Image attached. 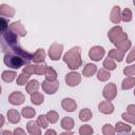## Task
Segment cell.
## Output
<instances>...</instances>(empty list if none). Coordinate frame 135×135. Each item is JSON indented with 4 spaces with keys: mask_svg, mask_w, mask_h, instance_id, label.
I'll list each match as a JSON object with an SVG mask.
<instances>
[{
    "mask_svg": "<svg viewBox=\"0 0 135 135\" xmlns=\"http://www.w3.org/2000/svg\"><path fill=\"white\" fill-rule=\"evenodd\" d=\"M60 135H73V133L72 132H64V133H62Z\"/></svg>",
    "mask_w": 135,
    "mask_h": 135,
    "instance_id": "obj_49",
    "label": "cell"
},
{
    "mask_svg": "<svg viewBox=\"0 0 135 135\" xmlns=\"http://www.w3.org/2000/svg\"><path fill=\"white\" fill-rule=\"evenodd\" d=\"M38 88H39V83H38V81L37 80H31L30 82H28V84L26 85V91L30 93V94H33L34 92H36L37 90H38Z\"/></svg>",
    "mask_w": 135,
    "mask_h": 135,
    "instance_id": "obj_22",
    "label": "cell"
},
{
    "mask_svg": "<svg viewBox=\"0 0 135 135\" xmlns=\"http://www.w3.org/2000/svg\"><path fill=\"white\" fill-rule=\"evenodd\" d=\"M31 101L34 104H41L43 102V95L41 93H34L31 95Z\"/></svg>",
    "mask_w": 135,
    "mask_h": 135,
    "instance_id": "obj_23",
    "label": "cell"
},
{
    "mask_svg": "<svg viewBox=\"0 0 135 135\" xmlns=\"http://www.w3.org/2000/svg\"><path fill=\"white\" fill-rule=\"evenodd\" d=\"M16 77V73L15 72H12V71H5L3 72L2 74V79L5 81V82H11L15 79Z\"/></svg>",
    "mask_w": 135,
    "mask_h": 135,
    "instance_id": "obj_26",
    "label": "cell"
},
{
    "mask_svg": "<svg viewBox=\"0 0 135 135\" xmlns=\"http://www.w3.org/2000/svg\"><path fill=\"white\" fill-rule=\"evenodd\" d=\"M134 60H135V47L132 49V51H131V53L129 54V56L127 57L126 61L130 63V62H132V61H134Z\"/></svg>",
    "mask_w": 135,
    "mask_h": 135,
    "instance_id": "obj_43",
    "label": "cell"
},
{
    "mask_svg": "<svg viewBox=\"0 0 135 135\" xmlns=\"http://www.w3.org/2000/svg\"><path fill=\"white\" fill-rule=\"evenodd\" d=\"M134 95H135V91H134Z\"/></svg>",
    "mask_w": 135,
    "mask_h": 135,
    "instance_id": "obj_53",
    "label": "cell"
},
{
    "mask_svg": "<svg viewBox=\"0 0 135 135\" xmlns=\"http://www.w3.org/2000/svg\"><path fill=\"white\" fill-rule=\"evenodd\" d=\"M89 55H90L91 59H93L95 61H99L104 55V50L102 47H100V46H94V47H92L90 50Z\"/></svg>",
    "mask_w": 135,
    "mask_h": 135,
    "instance_id": "obj_5",
    "label": "cell"
},
{
    "mask_svg": "<svg viewBox=\"0 0 135 135\" xmlns=\"http://www.w3.org/2000/svg\"><path fill=\"white\" fill-rule=\"evenodd\" d=\"M46 118H47V120H49L50 122L55 123V122L58 120V114H57L56 112H54V111H51V112H49V113L46 114Z\"/></svg>",
    "mask_w": 135,
    "mask_h": 135,
    "instance_id": "obj_34",
    "label": "cell"
},
{
    "mask_svg": "<svg viewBox=\"0 0 135 135\" xmlns=\"http://www.w3.org/2000/svg\"><path fill=\"white\" fill-rule=\"evenodd\" d=\"M103 96L108 100H112L116 96V88H115V84L114 83L107 84V86L103 90Z\"/></svg>",
    "mask_w": 135,
    "mask_h": 135,
    "instance_id": "obj_7",
    "label": "cell"
},
{
    "mask_svg": "<svg viewBox=\"0 0 135 135\" xmlns=\"http://www.w3.org/2000/svg\"><path fill=\"white\" fill-rule=\"evenodd\" d=\"M80 135H91L93 133V129L90 126H82L79 129Z\"/></svg>",
    "mask_w": 135,
    "mask_h": 135,
    "instance_id": "obj_32",
    "label": "cell"
},
{
    "mask_svg": "<svg viewBox=\"0 0 135 135\" xmlns=\"http://www.w3.org/2000/svg\"><path fill=\"white\" fill-rule=\"evenodd\" d=\"M35 110L34 109H32L31 107H25V108H23L22 109V115L24 116V117H26V118H32V117H34L35 116Z\"/></svg>",
    "mask_w": 135,
    "mask_h": 135,
    "instance_id": "obj_29",
    "label": "cell"
},
{
    "mask_svg": "<svg viewBox=\"0 0 135 135\" xmlns=\"http://www.w3.org/2000/svg\"><path fill=\"white\" fill-rule=\"evenodd\" d=\"M134 85H135V78H134V77H127V78L122 81L121 88H122L123 90H129V89H131V88L134 86Z\"/></svg>",
    "mask_w": 135,
    "mask_h": 135,
    "instance_id": "obj_21",
    "label": "cell"
},
{
    "mask_svg": "<svg viewBox=\"0 0 135 135\" xmlns=\"http://www.w3.org/2000/svg\"><path fill=\"white\" fill-rule=\"evenodd\" d=\"M121 33H122V32H121V27H120V26H115V27H113V28L109 32V38H110V40H111L112 42H114L115 39H116Z\"/></svg>",
    "mask_w": 135,
    "mask_h": 135,
    "instance_id": "obj_17",
    "label": "cell"
},
{
    "mask_svg": "<svg viewBox=\"0 0 135 135\" xmlns=\"http://www.w3.org/2000/svg\"><path fill=\"white\" fill-rule=\"evenodd\" d=\"M103 66L105 68V69H108V70H114L115 68H116V64H115V62L111 59V58H107L105 60H104V62H103Z\"/></svg>",
    "mask_w": 135,
    "mask_h": 135,
    "instance_id": "obj_33",
    "label": "cell"
},
{
    "mask_svg": "<svg viewBox=\"0 0 135 135\" xmlns=\"http://www.w3.org/2000/svg\"><path fill=\"white\" fill-rule=\"evenodd\" d=\"M5 56H4V63L12 69H19L24 64L30 63L31 60H33L32 54L25 52L18 45H13L4 50Z\"/></svg>",
    "mask_w": 135,
    "mask_h": 135,
    "instance_id": "obj_1",
    "label": "cell"
},
{
    "mask_svg": "<svg viewBox=\"0 0 135 135\" xmlns=\"http://www.w3.org/2000/svg\"><path fill=\"white\" fill-rule=\"evenodd\" d=\"M76 107H77L76 102H75L73 99H71V98H64V99L62 100V108H63L65 111L72 112V111H74V110L76 109Z\"/></svg>",
    "mask_w": 135,
    "mask_h": 135,
    "instance_id": "obj_11",
    "label": "cell"
},
{
    "mask_svg": "<svg viewBox=\"0 0 135 135\" xmlns=\"http://www.w3.org/2000/svg\"><path fill=\"white\" fill-rule=\"evenodd\" d=\"M14 135H25V133H24V131L22 129L18 128V129H16L14 131Z\"/></svg>",
    "mask_w": 135,
    "mask_h": 135,
    "instance_id": "obj_46",
    "label": "cell"
},
{
    "mask_svg": "<svg viewBox=\"0 0 135 135\" xmlns=\"http://www.w3.org/2000/svg\"><path fill=\"white\" fill-rule=\"evenodd\" d=\"M28 75L27 74H20L19 76H18V78H17V84L18 85H23L27 80H28Z\"/></svg>",
    "mask_w": 135,
    "mask_h": 135,
    "instance_id": "obj_37",
    "label": "cell"
},
{
    "mask_svg": "<svg viewBox=\"0 0 135 135\" xmlns=\"http://www.w3.org/2000/svg\"><path fill=\"white\" fill-rule=\"evenodd\" d=\"M115 130L118 133H127V132L131 131V127L128 126V124H126V123H122V122H117Z\"/></svg>",
    "mask_w": 135,
    "mask_h": 135,
    "instance_id": "obj_27",
    "label": "cell"
},
{
    "mask_svg": "<svg viewBox=\"0 0 135 135\" xmlns=\"http://www.w3.org/2000/svg\"><path fill=\"white\" fill-rule=\"evenodd\" d=\"M63 60L65 63H68L69 68L74 70L80 66L81 59H80V47H73L63 57Z\"/></svg>",
    "mask_w": 135,
    "mask_h": 135,
    "instance_id": "obj_2",
    "label": "cell"
},
{
    "mask_svg": "<svg viewBox=\"0 0 135 135\" xmlns=\"http://www.w3.org/2000/svg\"><path fill=\"white\" fill-rule=\"evenodd\" d=\"M2 135H12V133H11L9 131H4V132L2 133Z\"/></svg>",
    "mask_w": 135,
    "mask_h": 135,
    "instance_id": "obj_48",
    "label": "cell"
},
{
    "mask_svg": "<svg viewBox=\"0 0 135 135\" xmlns=\"http://www.w3.org/2000/svg\"><path fill=\"white\" fill-rule=\"evenodd\" d=\"M121 19H122L123 21H126V22H128V21H130V20L132 19V13H131V11H130L129 8H126V9L122 12Z\"/></svg>",
    "mask_w": 135,
    "mask_h": 135,
    "instance_id": "obj_38",
    "label": "cell"
},
{
    "mask_svg": "<svg viewBox=\"0 0 135 135\" xmlns=\"http://www.w3.org/2000/svg\"><path fill=\"white\" fill-rule=\"evenodd\" d=\"M27 131L31 135H41L40 127L37 124V122L34 121H30L27 123Z\"/></svg>",
    "mask_w": 135,
    "mask_h": 135,
    "instance_id": "obj_13",
    "label": "cell"
},
{
    "mask_svg": "<svg viewBox=\"0 0 135 135\" xmlns=\"http://www.w3.org/2000/svg\"><path fill=\"white\" fill-rule=\"evenodd\" d=\"M130 45H131V41L130 40H126V41H123V42H121V43H119V44H116V46L119 49V51H121L122 53L124 52V51H127L129 47H130Z\"/></svg>",
    "mask_w": 135,
    "mask_h": 135,
    "instance_id": "obj_36",
    "label": "cell"
},
{
    "mask_svg": "<svg viewBox=\"0 0 135 135\" xmlns=\"http://www.w3.org/2000/svg\"><path fill=\"white\" fill-rule=\"evenodd\" d=\"M122 118L124 120H127V121H130L132 123H135V116L131 115L130 113H123L122 114Z\"/></svg>",
    "mask_w": 135,
    "mask_h": 135,
    "instance_id": "obj_42",
    "label": "cell"
},
{
    "mask_svg": "<svg viewBox=\"0 0 135 135\" xmlns=\"http://www.w3.org/2000/svg\"><path fill=\"white\" fill-rule=\"evenodd\" d=\"M131 135H135V132H133V133H132V134H131Z\"/></svg>",
    "mask_w": 135,
    "mask_h": 135,
    "instance_id": "obj_51",
    "label": "cell"
},
{
    "mask_svg": "<svg viewBox=\"0 0 135 135\" xmlns=\"http://www.w3.org/2000/svg\"><path fill=\"white\" fill-rule=\"evenodd\" d=\"M95 72H96V65H94V64H92V63L86 64L85 68L83 69V71H82V73H83V75H84L85 77L92 76Z\"/></svg>",
    "mask_w": 135,
    "mask_h": 135,
    "instance_id": "obj_20",
    "label": "cell"
},
{
    "mask_svg": "<svg viewBox=\"0 0 135 135\" xmlns=\"http://www.w3.org/2000/svg\"><path fill=\"white\" fill-rule=\"evenodd\" d=\"M9 102L12 104H21L24 101V95L21 92H13L9 96Z\"/></svg>",
    "mask_w": 135,
    "mask_h": 135,
    "instance_id": "obj_9",
    "label": "cell"
},
{
    "mask_svg": "<svg viewBox=\"0 0 135 135\" xmlns=\"http://www.w3.org/2000/svg\"><path fill=\"white\" fill-rule=\"evenodd\" d=\"M7 118L9 120V122L12 123H17L20 120V114L18 113V111L16 110H9L7 112Z\"/></svg>",
    "mask_w": 135,
    "mask_h": 135,
    "instance_id": "obj_15",
    "label": "cell"
},
{
    "mask_svg": "<svg viewBox=\"0 0 135 135\" xmlns=\"http://www.w3.org/2000/svg\"><path fill=\"white\" fill-rule=\"evenodd\" d=\"M46 70H47V66L44 63H41V64H37L36 65V74H38V75L45 74Z\"/></svg>",
    "mask_w": 135,
    "mask_h": 135,
    "instance_id": "obj_39",
    "label": "cell"
},
{
    "mask_svg": "<svg viewBox=\"0 0 135 135\" xmlns=\"http://www.w3.org/2000/svg\"><path fill=\"white\" fill-rule=\"evenodd\" d=\"M8 30H9V31H12V32H13V33H15V34L17 33V34H19V35H21V36H25V35H26L25 30L23 28V26L21 25V23H20L19 21L12 23V24L9 25Z\"/></svg>",
    "mask_w": 135,
    "mask_h": 135,
    "instance_id": "obj_10",
    "label": "cell"
},
{
    "mask_svg": "<svg viewBox=\"0 0 135 135\" xmlns=\"http://www.w3.org/2000/svg\"><path fill=\"white\" fill-rule=\"evenodd\" d=\"M23 73L27 74V75L36 73V65H27V66L23 68Z\"/></svg>",
    "mask_w": 135,
    "mask_h": 135,
    "instance_id": "obj_40",
    "label": "cell"
},
{
    "mask_svg": "<svg viewBox=\"0 0 135 135\" xmlns=\"http://www.w3.org/2000/svg\"><path fill=\"white\" fill-rule=\"evenodd\" d=\"M61 53H62V44H58V43H54L49 51V55L53 60H58L61 56Z\"/></svg>",
    "mask_w": 135,
    "mask_h": 135,
    "instance_id": "obj_4",
    "label": "cell"
},
{
    "mask_svg": "<svg viewBox=\"0 0 135 135\" xmlns=\"http://www.w3.org/2000/svg\"><path fill=\"white\" fill-rule=\"evenodd\" d=\"M58 86H59V82L58 81H49V80H45L42 83V89L44 90V92H46L49 94H54L57 91Z\"/></svg>",
    "mask_w": 135,
    "mask_h": 135,
    "instance_id": "obj_6",
    "label": "cell"
},
{
    "mask_svg": "<svg viewBox=\"0 0 135 135\" xmlns=\"http://www.w3.org/2000/svg\"><path fill=\"white\" fill-rule=\"evenodd\" d=\"M102 132L104 135H114L115 134V129L111 124H105L102 128Z\"/></svg>",
    "mask_w": 135,
    "mask_h": 135,
    "instance_id": "obj_35",
    "label": "cell"
},
{
    "mask_svg": "<svg viewBox=\"0 0 135 135\" xmlns=\"http://www.w3.org/2000/svg\"><path fill=\"white\" fill-rule=\"evenodd\" d=\"M45 135H56V132L54 130H47L46 133H45Z\"/></svg>",
    "mask_w": 135,
    "mask_h": 135,
    "instance_id": "obj_47",
    "label": "cell"
},
{
    "mask_svg": "<svg viewBox=\"0 0 135 135\" xmlns=\"http://www.w3.org/2000/svg\"><path fill=\"white\" fill-rule=\"evenodd\" d=\"M14 9L11 7V6H8V5H6V4H2V5H0V14L2 15V16H5V17H13L14 16Z\"/></svg>",
    "mask_w": 135,
    "mask_h": 135,
    "instance_id": "obj_16",
    "label": "cell"
},
{
    "mask_svg": "<svg viewBox=\"0 0 135 135\" xmlns=\"http://www.w3.org/2000/svg\"><path fill=\"white\" fill-rule=\"evenodd\" d=\"M16 42H18V37L15 33L9 31L8 28H7V31L2 33V43H1L2 51L6 50L9 46L16 45Z\"/></svg>",
    "mask_w": 135,
    "mask_h": 135,
    "instance_id": "obj_3",
    "label": "cell"
},
{
    "mask_svg": "<svg viewBox=\"0 0 135 135\" xmlns=\"http://www.w3.org/2000/svg\"><path fill=\"white\" fill-rule=\"evenodd\" d=\"M121 17V15H120V7L119 6H114L113 7V9H112V13H111V20H112V22H114V23H118L119 21H120V18Z\"/></svg>",
    "mask_w": 135,
    "mask_h": 135,
    "instance_id": "obj_14",
    "label": "cell"
},
{
    "mask_svg": "<svg viewBox=\"0 0 135 135\" xmlns=\"http://www.w3.org/2000/svg\"><path fill=\"white\" fill-rule=\"evenodd\" d=\"M80 80H81V78H80V75L78 73H70L65 77V81L70 86L77 85L80 82Z\"/></svg>",
    "mask_w": 135,
    "mask_h": 135,
    "instance_id": "obj_8",
    "label": "cell"
},
{
    "mask_svg": "<svg viewBox=\"0 0 135 135\" xmlns=\"http://www.w3.org/2000/svg\"><path fill=\"white\" fill-rule=\"evenodd\" d=\"M44 57H45V52H44V50H43V49H39V50H37L36 53L34 54V56H33V61H34V62H41V61H43Z\"/></svg>",
    "mask_w": 135,
    "mask_h": 135,
    "instance_id": "obj_18",
    "label": "cell"
},
{
    "mask_svg": "<svg viewBox=\"0 0 135 135\" xmlns=\"http://www.w3.org/2000/svg\"><path fill=\"white\" fill-rule=\"evenodd\" d=\"M134 4H135V0H134Z\"/></svg>",
    "mask_w": 135,
    "mask_h": 135,
    "instance_id": "obj_52",
    "label": "cell"
},
{
    "mask_svg": "<svg viewBox=\"0 0 135 135\" xmlns=\"http://www.w3.org/2000/svg\"><path fill=\"white\" fill-rule=\"evenodd\" d=\"M118 135H128V134H127V133H119Z\"/></svg>",
    "mask_w": 135,
    "mask_h": 135,
    "instance_id": "obj_50",
    "label": "cell"
},
{
    "mask_svg": "<svg viewBox=\"0 0 135 135\" xmlns=\"http://www.w3.org/2000/svg\"><path fill=\"white\" fill-rule=\"evenodd\" d=\"M98 108H99V111L102 112V113H104V114H110L114 110L113 104L110 101H102L101 103H99Z\"/></svg>",
    "mask_w": 135,
    "mask_h": 135,
    "instance_id": "obj_12",
    "label": "cell"
},
{
    "mask_svg": "<svg viewBox=\"0 0 135 135\" xmlns=\"http://www.w3.org/2000/svg\"><path fill=\"white\" fill-rule=\"evenodd\" d=\"M128 112H129L131 115L135 116V105H133V104L129 105V107H128Z\"/></svg>",
    "mask_w": 135,
    "mask_h": 135,
    "instance_id": "obj_45",
    "label": "cell"
},
{
    "mask_svg": "<svg viewBox=\"0 0 135 135\" xmlns=\"http://www.w3.org/2000/svg\"><path fill=\"white\" fill-rule=\"evenodd\" d=\"M123 73H124V75H127V76H132V75H134V74H135V64H134V65H131V66H129V68H126V69L123 70Z\"/></svg>",
    "mask_w": 135,
    "mask_h": 135,
    "instance_id": "obj_41",
    "label": "cell"
},
{
    "mask_svg": "<svg viewBox=\"0 0 135 135\" xmlns=\"http://www.w3.org/2000/svg\"><path fill=\"white\" fill-rule=\"evenodd\" d=\"M45 77H46V80H49V81H56L57 73L55 72L54 69L47 68V70H46V72H45Z\"/></svg>",
    "mask_w": 135,
    "mask_h": 135,
    "instance_id": "obj_25",
    "label": "cell"
},
{
    "mask_svg": "<svg viewBox=\"0 0 135 135\" xmlns=\"http://www.w3.org/2000/svg\"><path fill=\"white\" fill-rule=\"evenodd\" d=\"M6 27L8 28V26H7V20L5 18H1V32L2 33L5 32Z\"/></svg>",
    "mask_w": 135,
    "mask_h": 135,
    "instance_id": "obj_44",
    "label": "cell"
},
{
    "mask_svg": "<svg viewBox=\"0 0 135 135\" xmlns=\"http://www.w3.org/2000/svg\"><path fill=\"white\" fill-rule=\"evenodd\" d=\"M109 58L111 59H116L117 61H121L123 58V53L121 51H117V50H111L109 53Z\"/></svg>",
    "mask_w": 135,
    "mask_h": 135,
    "instance_id": "obj_19",
    "label": "cell"
},
{
    "mask_svg": "<svg viewBox=\"0 0 135 135\" xmlns=\"http://www.w3.org/2000/svg\"><path fill=\"white\" fill-rule=\"evenodd\" d=\"M47 118H46V116H44V115H40L39 117H38V119H37V124L40 127V128H43V129H45L46 127H47Z\"/></svg>",
    "mask_w": 135,
    "mask_h": 135,
    "instance_id": "obj_31",
    "label": "cell"
},
{
    "mask_svg": "<svg viewBox=\"0 0 135 135\" xmlns=\"http://www.w3.org/2000/svg\"><path fill=\"white\" fill-rule=\"evenodd\" d=\"M97 77H98L99 80H101V81H105V80H108V79L110 78V73H109L108 71H105L104 69H101V70L98 72Z\"/></svg>",
    "mask_w": 135,
    "mask_h": 135,
    "instance_id": "obj_30",
    "label": "cell"
},
{
    "mask_svg": "<svg viewBox=\"0 0 135 135\" xmlns=\"http://www.w3.org/2000/svg\"><path fill=\"white\" fill-rule=\"evenodd\" d=\"M91 117H92V113H91V111H90L89 109H83V110H81V112L79 113V118H80V120H82V121H86V120H89Z\"/></svg>",
    "mask_w": 135,
    "mask_h": 135,
    "instance_id": "obj_28",
    "label": "cell"
},
{
    "mask_svg": "<svg viewBox=\"0 0 135 135\" xmlns=\"http://www.w3.org/2000/svg\"><path fill=\"white\" fill-rule=\"evenodd\" d=\"M74 126V121L71 117H64L61 121V127L65 130H71Z\"/></svg>",
    "mask_w": 135,
    "mask_h": 135,
    "instance_id": "obj_24",
    "label": "cell"
}]
</instances>
